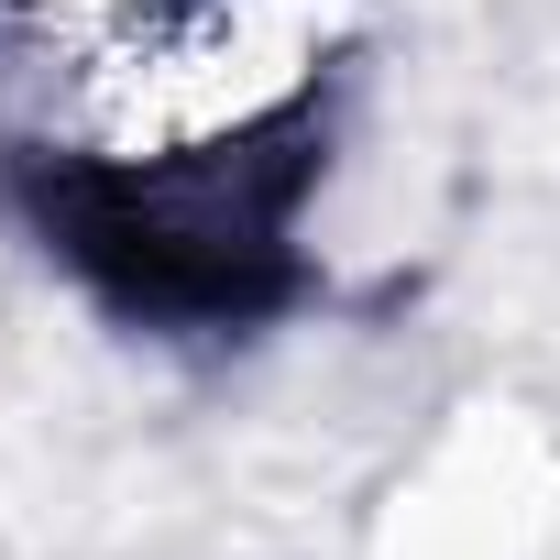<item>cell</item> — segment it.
<instances>
[{"label":"cell","mask_w":560,"mask_h":560,"mask_svg":"<svg viewBox=\"0 0 560 560\" xmlns=\"http://www.w3.org/2000/svg\"><path fill=\"white\" fill-rule=\"evenodd\" d=\"M363 34V0H132L67 45L56 143L78 176L308 165L319 100Z\"/></svg>","instance_id":"1"},{"label":"cell","mask_w":560,"mask_h":560,"mask_svg":"<svg viewBox=\"0 0 560 560\" xmlns=\"http://www.w3.org/2000/svg\"><path fill=\"white\" fill-rule=\"evenodd\" d=\"M121 12H132V0H0V23H12V34H56V56L89 45V34H110Z\"/></svg>","instance_id":"2"}]
</instances>
